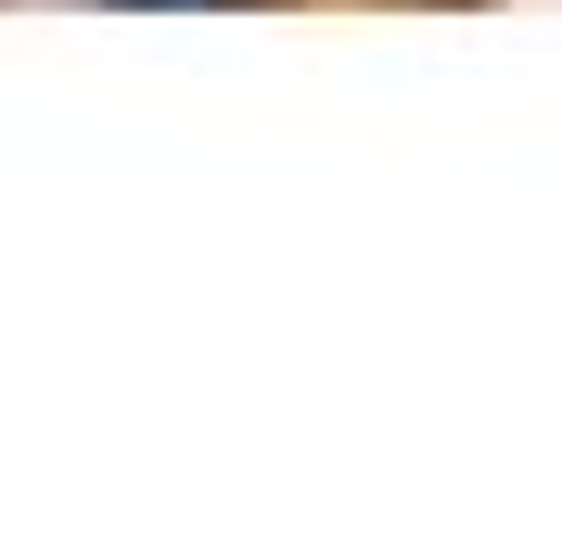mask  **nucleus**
<instances>
[{
  "instance_id": "f257e3e1",
  "label": "nucleus",
  "mask_w": 562,
  "mask_h": 548,
  "mask_svg": "<svg viewBox=\"0 0 562 548\" xmlns=\"http://www.w3.org/2000/svg\"><path fill=\"white\" fill-rule=\"evenodd\" d=\"M103 13H244V0H103Z\"/></svg>"
}]
</instances>
